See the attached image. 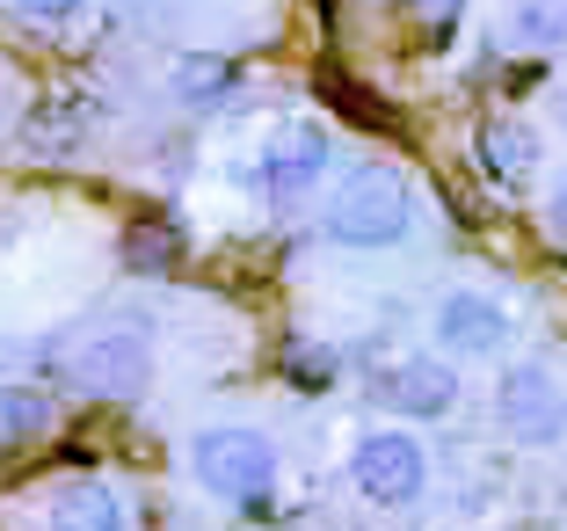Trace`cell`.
<instances>
[{
    "label": "cell",
    "instance_id": "1",
    "mask_svg": "<svg viewBox=\"0 0 567 531\" xmlns=\"http://www.w3.org/2000/svg\"><path fill=\"white\" fill-rule=\"evenodd\" d=\"M415 233V183L393 161H350L320 197V241L350 255H385Z\"/></svg>",
    "mask_w": 567,
    "mask_h": 531
},
{
    "label": "cell",
    "instance_id": "2",
    "mask_svg": "<svg viewBox=\"0 0 567 531\" xmlns=\"http://www.w3.org/2000/svg\"><path fill=\"white\" fill-rule=\"evenodd\" d=\"M277 473L284 459L269 445V430H255V422H212V430L189 437V481L226 510H262L277 496Z\"/></svg>",
    "mask_w": 567,
    "mask_h": 531
},
{
    "label": "cell",
    "instance_id": "3",
    "mask_svg": "<svg viewBox=\"0 0 567 531\" xmlns=\"http://www.w3.org/2000/svg\"><path fill=\"white\" fill-rule=\"evenodd\" d=\"M59 371H66V386L87 394V400H138L146 379H153L146 320H102V328H87L81 343L59 357Z\"/></svg>",
    "mask_w": 567,
    "mask_h": 531
},
{
    "label": "cell",
    "instance_id": "4",
    "mask_svg": "<svg viewBox=\"0 0 567 531\" xmlns=\"http://www.w3.org/2000/svg\"><path fill=\"white\" fill-rule=\"evenodd\" d=\"M495 422L509 445L524 451H553L567 445V379L546 357H509L495 371Z\"/></svg>",
    "mask_w": 567,
    "mask_h": 531
},
{
    "label": "cell",
    "instance_id": "5",
    "mask_svg": "<svg viewBox=\"0 0 567 531\" xmlns=\"http://www.w3.org/2000/svg\"><path fill=\"white\" fill-rule=\"evenodd\" d=\"M350 488L371 510H415L430 496V451L408 422H379L350 445Z\"/></svg>",
    "mask_w": 567,
    "mask_h": 531
},
{
    "label": "cell",
    "instance_id": "6",
    "mask_svg": "<svg viewBox=\"0 0 567 531\" xmlns=\"http://www.w3.org/2000/svg\"><path fill=\"white\" fill-rule=\"evenodd\" d=\"M328 167H334L328 124H313V116H284L277 132L262 139V153H255V190H262L269 212H299L306 197L328 190Z\"/></svg>",
    "mask_w": 567,
    "mask_h": 531
},
{
    "label": "cell",
    "instance_id": "7",
    "mask_svg": "<svg viewBox=\"0 0 567 531\" xmlns=\"http://www.w3.org/2000/svg\"><path fill=\"white\" fill-rule=\"evenodd\" d=\"M430 343L444 349L451 365H487V357H502V349L517 343V314L487 284H451L430 306Z\"/></svg>",
    "mask_w": 567,
    "mask_h": 531
},
{
    "label": "cell",
    "instance_id": "8",
    "mask_svg": "<svg viewBox=\"0 0 567 531\" xmlns=\"http://www.w3.org/2000/svg\"><path fill=\"white\" fill-rule=\"evenodd\" d=\"M458 394H466V379L444 349H408V357H385L371 371V400L401 422H444L458 408Z\"/></svg>",
    "mask_w": 567,
    "mask_h": 531
},
{
    "label": "cell",
    "instance_id": "9",
    "mask_svg": "<svg viewBox=\"0 0 567 531\" xmlns=\"http://www.w3.org/2000/svg\"><path fill=\"white\" fill-rule=\"evenodd\" d=\"M473 161H481V175L495 190H532L538 167H546V146H538V132L524 116H487L473 132Z\"/></svg>",
    "mask_w": 567,
    "mask_h": 531
},
{
    "label": "cell",
    "instance_id": "10",
    "mask_svg": "<svg viewBox=\"0 0 567 531\" xmlns=\"http://www.w3.org/2000/svg\"><path fill=\"white\" fill-rule=\"evenodd\" d=\"M44 524L51 531H132V510H124V496L102 473H73V481L51 488Z\"/></svg>",
    "mask_w": 567,
    "mask_h": 531
},
{
    "label": "cell",
    "instance_id": "11",
    "mask_svg": "<svg viewBox=\"0 0 567 531\" xmlns=\"http://www.w3.org/2000/svg\"><path fill=\"white\" fill-rule=\"evenodd\" d=\"M495 44L517 51V59H553V51H567V0H502Z\"/></svg>",
    "mask_w": 567,
    "mask_h": 531
},
{
    "label": "cell",
    "instance_id": "12",
    "mask_svg": "<svg viewBox=\"0 0 567 531\" xmlns=\"http://www.w3.org/2000/svg\"><path fill=\"white\" fill-rule=\"evenodd\" d=\"M51 430H59V408H51L44 386H0V459L44 445Z\"/></svg>",
    "mask_w": 567,
    "mask_h": 531
},
{
    "label": "cell",
    "instance_id": "13",
    "mask_svg": "<svg viewBox=\"0 0 567 531\" xmlns=\"http://www.w3.org/2000/svg\"><path fill=\"white\" fill-rule=\"evenodd\" d=\"M167 88H175V102L204 110V102H226L240 88V67H234V59H218V51H189V59H175Z\"/></svg>",
    "mask_w": 567,
    "mask_h": 531
},
{
    "label": "cell",
    "instance_id": "14",
    "mask_svg": "<svg viewBox=\"0 0 567 531\" xmlns=\"http://www.w3.org/2000/svg\"><path fill=\"white\" fill-rule=\"evenodd\" d=\"M538 226H546V241L567 255V167L546 183V197H538Z\"/></svg>",
    "mask_w": 567,
    "mask_h": 531
},
{
    "label": "cell",
    "instance_id": "15",
    "mask_svg": "<svg viewBox=\"0 0 567 531\" xmlns=\"http://www.w3.org/2000/svg\"><path fill=\"white\" fill-rule=\"evenodd\" d=\"M124 255H132L138 269H167V263H175V248H167V226H138Z\"/></svg>",
    "mask_w": 567,
    "mask_h": 531
},
{
    "label": "cell",
    "instance_id": "16",
    "mask_svg": "<svg viewBox=\"0 0 567 531\" xmlns=\"http://www.w3.org/2000/svg\"><path fill=\"white\" fill-rule=\"evenodd\" d=\"M22 22H44V30H59V22H73L87 8V0H8Z\"/></svg>",
    "mask_w": 567,
    "mask_h": 531
},
{
    "label": "cell",
    "instance_id": "17",
    "mask_svg": "<svg viewBox=\"0 0 567 531\" xmlns=\"http://www.w3.org/2000/svg\"><path fill=\"white\" fill-rule=\"evenodd\" d=\"M415 8H422V0H415Z\"/></svg>",
    "mask_w": 567,
    "mask_h": 531
}]
</instances>
